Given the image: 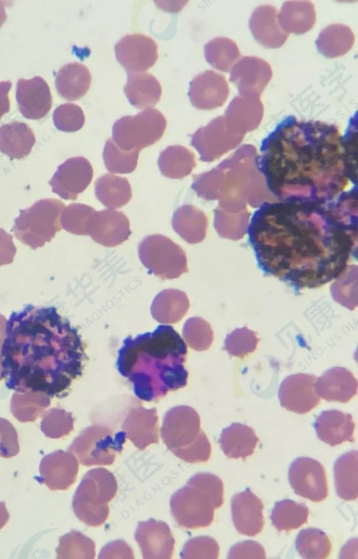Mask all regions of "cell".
I'll list each match as a JSON object with an SVG mask.
<instances>
[{
    "label": "cell",
    "mask_w": 358,
    "mask_h": 559,
    "mask_svg": "<svg viewBox=\"0 0 358 559\" xmlns=\"http://www.w3.org/2000/svg\"><path fill=\"white\" fill-rule=\"evenodd\" d=\"M96 211L87 205L71 204L62 211L60 222L63 228L73 234L88 235L92 217Z\"/></svg>",
    "instance_id": "8d00e7d4"
},
{
    "label": "cell",
    "mask_w": 358,
    "mask_h": 559,
    "mask_svg": "<svg viewBox=\"0 0 358 559\" xmlns=\"http://www.w3.org/2000/svg\"><path fill=\"white\" fill-rule=\"evenodd\" d=\"M129 103L137 108H151L159 101L162 87L157 79L147 72L128 73L124 87Z\"/></svg>",
    "instance_id": "cb8c5ba5"
},
{
    "label": "cell",
    "mask_w": 358,
    "mask_h": 559,
    "mask_svg": "<svg viewBox=\"0 0 358 559\" xmlns=\"http://www.w3.org/2000/svg\"><path fill=\"white\" fill-rule=\"evenodd\" d=\"M171 514L180 526L194 529L208 526L213 520L214 507L198 489L186 484L171 497Z\"/></svg>",
    "instance_id": "30bf717a"
},
{
    "label": "cell",
    "mask_w": 358,
    "mask_h": 559,
    "mask_svg": "<svg viewBox=\"0 0 358 559\" xmlns=\"http://www.w3.org/2000/svg\"><path fill=\"white\" fill-rule=\"evenodd\" d=\"M10 87L11 83L10 81L0 82V120L10 110L8 92Z\"/></svg>",
    "instance_id": "681fc988"
},
{
    "label": "cell",
    "mask_w": 358,
    "mask_h": 559,
    "mask_svg": "<svg viewBox=\"0 0 358 559\" xmlns=\"http://www.w3.org/2000/svg\"><path fill=\"white\" fill-rule=\"evenodd\" d=\"M35 141L32 130L24 122H13L0 127V150L11 158L29 155Z\"/></svg>",
    "instance_id": "4316f807"
},
{
    "label": "cell",
    "mask_w": 358,
    "mask_h": 559,
    "mask_svg": "<svg viewBox=\"0 0 358 559\" xmlns=\"http://www.w3.org/2000/svg\"><path fill=\"white\" fill-rule=\"evenodd\" d=\"M78 471V462L71 452L56 451L41 460L38 482L50 490H66L74 483Z\"/></svg>",
    "instance_id": "ac0fdd59"
},
{
    "label": "cell",
    "mask_w": 358,
    "mask_h": 559,
    "mask_svg": "<svg viewBox=\"0 0 358 559\" xmlns=\"http://www.w3.org/2000/svg\"><path fill=\"white\" fill-rule=\"evenodd\" d=\"M315 388L317 395L327 401L345 403L357 393V381L349 370L336 367L316 378Z\"/></svg>",
    "instance_id": "7402d4cb"
},
{
    "label": "cell",
    "mask_w": 358,
    "mask_h": 559,
    "mask_svg": "<svg viewBox=\"0 0 358 559\" xmlns=\"http://www.w3.org/2000/svg\"><path fill=\"white\" fill-rule=\"evenodd\" d=\"M131 234L129 220L124 213L108 208L94 213L88 235L103 246L115 247L127 241Z\"/></svg>",
    "instance_id": "e0dca14e"
},
{
    "label": "cell",
    "mask_w": 358,
    "mask_h": 559,
    "mask_svg": "<svg viewBox=\"0 0 358 559\" xmlns=\"http://www.w3.org/2000/svg\"><path fill=\"white\" fill-rule=\"evenodd\" d=\"M316 377L297 374L289 376L279 388V399L282 407L297 413H306L320 402L315 392Z\"/></svg>",
    "instance_id": "9a60e30c"
},
{
    "label": "cell",
    "mask_w": 358,
    "mask_h": 559,
    "mask_svg": "<svg viewBox=\"0 0 358 559\" xmlns=\"http://www.w3.org/2000/svg\"><path fill=\"white\" fill-rule=\"evenodd\" d=\"M126 438L124 431L115 432L108 427L94 425L84 429L68 451L83 465H108L114 462L116 453L122 451Z\"/></svg>",
    "instance_id": "ba28073f"
},
{
    "label": "cell",
    "mask_w": 358,
    "mask_h": 559,
    "mask_svg": "<svg viewBox=\"0 0 358 559\" xmlns=\"http://www.w3.org/2000/svg\"><path fill=\"white\" fill-rule=\"evenodd\" d=\"M259 441L255 430L245 425L234 423L224 428L219 439L224 453L231 458L245 459L254 453Z\"/></svg>",
    "instance_id": "484cf974"
},
{
    "label": "cell",
    "mask_w": 358,
    "mask_h": 559,
    "mask_svg": "<svg viewBox=\"0 0 358 559\" xmlns=\"http://www.w3.org/2000/svg\"><path fill=\"white\" fill-rule=\"evenodd\" d=\"M117 484L113 474L104 468L90 469L83 476L73 498L77 518L87 525H102L109 514L108 505L116 495Z\"/></svg>",
    "instance_id": "5b68a950"
},
{
    "label": "cell",
    "mask_w": 358,
    "mask_h": 559,
    "mask_svg": "<svg viewBox=\"0 0 358 559\" xmlns=\"http://www.w3.org/2000/svg\"><path fill=\"white\" fill-rule=\"evenodd\" d=\"M93 169L83 157H71L58 167L49 182L53 192L64 199L76 200L90 184Z\"/></svg>",
    "instance_id": "5bb4252c"
},
{
    "label": "cell",
    "mask_w": 358,
    "mask_h": 559,
    "mask_svg": "<svg viewBox=\"0 0 358 559\" xmlns=\"http://www.w3.org/2000/svg\"><path fill=\"white\" fill-rule=\"evenodd\" d=\"M158 417L155 408L132 407L124 418L122 428L126 437L141 450L159 441Z\"/></svg>",
    "instance_id": "44dd1931"
},
{
    "label": "cell",
    "mask_w": 358,
    "mask_h": 559,
    "mask_svg": "<svg viewBox=\"0 0 358 559\" xmlns=\"http://www.w3.org/2000/svg\"><path fill=\"white\" fill-rule=\"evenodd\" d=\"M92 81L89 69L83 64L71 62L63 66L57 72L55 86L58 93L66 100L73 101L83 97Z\"/></svg>",
    "instance_id": "d4e9b609"
},
{
    "label": "cell",
    "mask_w": 358,
    "mask_h": 559,
    "mask_svg": "<svg viewBox=\"0 0 358 559\" xmlns=\"http://www.w3.org/2000/svg\"><path fill=\"white\" fill-rule=\"evenodd\" d=\"M171 225L174 231L185 241L194 243L201 240L203 215L194 206L179 207L173 213Z\"/></svg>",
    "instance_id": "d6a6232c"
},
{
    "label": "cell",
    "mask_w": 358,
    "mask_h": 559,
    "mask_svg": "<svg viewBox=\"0 0 358 559\" xmlns=\"http://www.w3.org/2000/svg\"><path fill=\"white\" fill-rule=\"evenodd\" d=\"M182 336L188 346L198 351L208 348L213 339L210 325L199 317L191 318L185 322Z\"/></svg>",
    "instance_id": "74e56055"
},
{
    "label": "cell",
    "mask_w": 358,
    "mask_h": 559,
    "mask_svg": "<svg viewBox=\"0 0 358 559\" xmlns=\"http://www.w3.org/2000/svg\"><path fill=\"white\" fill-rule=\"evenodd\" d=\"M189 306V300L184 292L176 289H166L161 291L155 297L151 313L159 323H175L182 318Z\"/></svg>",
    "instance_id": "83f0119b"
},
{
    "label": "cell",
    "mask_w": 358,
    "mask_h": 559,
    "mask_svg": "<svg viewBox=\"0 0 358 559\" xmlns=\"http://www.w3.org/2000/svg\"><path fill=\"white\" fill-rule=\"evenodd\" d=\"M15 251L12 236L5 232L3 229H0V257H8L13 260Z\"/></svg>",
    "instance_id": "c3c4849f"
},
{
    "label": "cell",
    "mask_w": 358,
    "mask_h": 559,
    "mask_svg": "<svg viewBox=\"0 0 358 559\" xmlns=\"http://www.w3.org/2000/svg\"><path fill=\"white\" fill-rule=\"evenodd\" d=\"M220 547L215 539L208 536L196 537L189 539L180 553L182 558H218Z\"/></svg>",
    "instance_id": "b9f144b4"
},
{
    "label": "cell",
    "mask_w": 358,
    "mask_h": 559,
    "mask_svg": "<svg viewBox=\"0 0 358 559\" xmlns=\"http://www.w3.org/2000/svg\"><path fill=\"white\" fill-rule=\"evenodd\" d=\"M187 484L201 492L214 509L219 508L224 501V487L222 480L210 473H198L191 477Z\"/></svg>",
    "instance_id": "f35d334b"
},
{
    "label": "cell",
    "mask_w": 358,
    "mask_h": 559,
    "mask_svg": "<svg viewBox=\"0 0 358 559\" xmlns=\"http://www.w3.org/2000/svg\"><path fill=\"white\" fill-rule=\"evenodd\" d=\"M138 253L149 273L162 279L178 278L187 271L185 252L164 235L145 236L138 244Z\"/></svg>",
    "instance_id": "9c48e42d"
},
{
    "label": "cell",
    "mask_w": 358,
    "mask_h": 559,
    "mask_svg": "<svg viewBox=\"0 0 358 559\" xmlns=\"http://www.w3.org/2000/svg\"><path fill=\"white\" fill-rule=\"evenodd\" d=\"M1 378L9 390L64 397L86 360L78 330L54 306L10 313L1 346Z\"/></svg>",
    "instance_id": "3957f363"
},
{
    "label": "cell",
    "mask_w": 358,
    "mask_h": 559,
    "mask_svg": "<svg viewBox=\"0 0 358 559\" xmlns=\"http://www.w3.org/2000/svg\"><path fill=\"white\" fill-rule=\"evenodd\" d=\"M289 481L294 492L313 502L324 500L328 495L326 474L317 460L299 457L290 465Z\"/></svg>",
    "instance_id": "7c38bea8"
},
{
    "label": "cell",
    "mask_w": 358,
    "mask_h": 559,
    "mask_svg": "<svg viewBox=\"0 0 358 559\" xmlns=\"http://www.w3.org/2000/svg\"><path fill=\"white\" fill-rule=\"evenodd\" d=\"M85 120L81 108L71 103L60 105L53 113L55 126L63 132H73L80 129L84 125Z\"/></svg>",
    "instance_id": "ab89813d"
},
{
    "label": "cell",
    "mask_w": 358,
    "mask_h": 559,
    "mask_svg": "<svg viewBox=\"0 0 358 559\" xmlns=\"http://www.w3.org/2000/svg\"><path fill=\"white\" fill-rule=\"evenodd\" d=\"M166 127L164 115L148 108L134 115L124 116L113 126V141L124 150H137L152 146L163 136Z\"/></svg>",
    "instance_id": "52a82bcc"
},
{
    "label": "cell",
    "mask_w": 358,
    "mask_h": 559,
    "mask_svg": "<svg viewBox=\"0 0 358 559\" xmlns=\"http://www.w3.org/2000/svg\"><path fill=\"white\" fill-rule=\"evenodd\" d=\"M9 518V514L6 507L5 503L0 502V529H1Z\"/></svg>",
    "instance_id": "f907efd6"
},
{
    "label": "cell",
    "mask_w": 358,
    "mask_h": 559,
    "mask_svg": "<svg viewBox=\"0 0 358 559\" xmlns=\"http://www.w3.org/2000/svg\"><path fill=\"white\" fill-rule=\"evenodd\" d=\"M296 549L303 558L323 559L331 552V542L322 530L308 528L301 530L296 538Z\"/></svg>",
    "instance_id": "836d02e7"
},
{
    "label": "cell",
    "mask_w": 358,
    "mask_h": 559,
    "mask_svg": "<svg viewBox=\"0 0 358 559\" xmlns=\"http://www.w3.org/2000/svg\"><path fill=\"white\" fill-rule=\"evenodd\" d=\"M57 558H89L95 556V544L80 532L72 530L59 539Z\"/></svg>",
    "instance_id": "d590c367"
},
{
    "label": "cell",
    "mask_w": 358,
    "mask_h": 559,
    "mask_svg": "<svg viewBox=\"0 0 358 559\" xmlns=\"http://www.w3.org/2000/svg\"><path fill=\"white\" fill-rule=\"evenodd\" d=\"M95 194L106 207L118 208L127 204L132 196L128 180L122 176L106 174L96 180Z\"/></svg>",
    "instance_id": "f546056e"
},
{
    "label": "cell",
    "mask_w": 358,
    "mask_h": 559,
    "mask_svg": "<svg viewBox=\"0 0 358 559\" xmlns=\"http://www.w3.org/2000/svg\"><path fill=\"white\" fill-rule=\"evenodd\" d=\"M194 166V155L180 145L168 146L158 159L161 174L169 178L182 179L191 173Z\"/></svg>",
    "instance_id": "4dcf8cb0"
},
{
    "label": "cell",
    "mask_w": 358,
    "mask_h": 559,
    "mask_svg": "<svg viewBox=\"0 0 358 559\" xmlns=\"http://www.w3.org/2000/svg\"><path fill=\"white\" fill-rule=\"evenodd\" d=\"M139 151L124 150L119 148L112 139H107L103 151V159L107 170L115 174H130L138 163Z\"/></svg>",
    "instance_id": "e575fe53"
},
{
    "label": "cell",
    "mask_w": 358,
    "mask_h": 559,
    "mask_svg": "<svg viewBox=\"0 0 358 559\" xmlns=\"http://www.w3.org/2000/svg\"><path fill=\"white\" fill-rule=\"evenodd\" d=\"M16 99L21 114L31 120L45 117L52 103L49 86L40 76L30 80L20 79L17 84Z\"/></svg>",
    "instance_id": "d6986e66"
},
{
    "label": "cell",
    "mask_w": 358,
    "mask_h": 559,
    "mask_svg": "<svg viewBox=\"0 0 358 559\" xmlns=\"http://www.w3.org/2000/svg\"><path fill=\"white\" fill-rule=\"evenodd\" d=\"M201 431L198 413L188 406H178L164 416L161 437L167 448L173 453L192 443Z\"/></svg>",
    "instance_id": "8fae6325"
},
{
    "label": "cell",
    "mask_w": 358,
    "mask_h": 559,
    "mask_svg": "<svg viewBox=\"0 0 358 559\" xmlns=\"http://www.w3.org/2000/svg\"><path fill=\"white\" fill-rule=\"evenodd\" d=\"M255 164L278 201L329 202L357 185V129L284 118L262 141Z\"/></svg>",
    "instance_id": "7a4b0ae2"
},
{
    "label": "cell",
    "mask_w": 358,
    "mask_h": 559,
    "mask_svg": "<svg viewBox=\"0 0 358 559\" xmlns=\"http://www.w3.org/2000/svg\"><path fill=\"white\" fill-rule=\"evenodd\" d=\"M258 338L247 327L237 329L228 334L224 348L231 355L243 358L256 348Z\"/></svg>",
    "instance_id": "60d3db41"
},
{
    "label": "cell",
    "mask_w": 358,
    "mask_h": 559,
    "mask_svg": "<svg viewBox=\"0 0 358 559\" xmlns=\"http://www.w3.org/2000/svg\"><path fill=\"white\" fill-rule=\"evenodd\" d=\"M115 52L117 60L128 73L144 72L158 59L155 41L140 34L122 37L115 44Z\"/></svg>",
    "instance_id": "4fadbf2b"
},
{
    "label": "cell",
    "mask_w": 358,
    "mask_h": 559,
    "mask_svg": "<svg viewBox=\"0 0 358 559\" xmlns=\"http://www.w3.org/2000/svg\"><path fill=\"white\" fill-rule=\"evenodd\" d=\"M19 449L16 430L10 423L0 419V457H13Z\"/></svg>",
    "instance_id": "f6af8a7d"
},
{
    "label": "cell",
    "mask_w": 358,
    "mask_h": 559,
    "mask_svg": "<svg viewBox=\"0 0 358 559\" xmlns=\"http://www.w3.org/2000/svg\"><path fill=\"white\" fill-rule=\"evenodd\" d=\"M135 539L145 559H169L172 556L175 539L163 521L150 518L138 523Z\"/></svg>",
    "instance_id": "2e32d148"
},
{
    "label": "cell",
    "mask_w": 358,
    "mask_h": 559,
    "mask_svg": "<svg viewBox=\"0 0 358 559\" xmlns=\"http://www.w3.org/2000/svg\"><path fill=\"white\" fill-rule=\"evenodd\" d=\"M187 353L185 342L173 327L161 325L152 332L126 338L117 367L132 383L137 397L150 402L186 385Z\"/></svg>",
    "instance_id": "277c9868"
},
{
    "label": "cell",
    "mask_w": 358,
    "mask_h": 559,
    "mask_svg": "<svg viewBox=\"0 0 358 559\" xmlns=\"http://www.w3.org/2000/svg\"><path fill=\"white\" fill-rule=\"evenodd\" d=\"M11 3V1H0V27L4 23L6 20V13L5 10V7L9 6Z\"/></svg>",
    "instance_id": "816d5d0a"
},
{
    "label": "cell",
    "mask_w": 358,
    "mask_h": 559,
    "mask_svg": "<svg viewBox=\"0 0 358 559\" xmlns=\"http://www.w3.org/2000/svg\"><path fill=\"white\" fill-rule=\"evenodd\" d=\"M131 548L123 540L108 543L101 550L99 558H134Z\"/></svg>",
    "instance_id": "7dc6e473"
},
{
    "label": "cell",
    "mask_w": 358,
    "mask_h": 559,
    "mask_svg": "<svg viewBox=\"0 0 358 559\" xmlns=\"http://www.w3.org/2000/svg\"><path fill=\"white\" fill-rule=\"evenodd\" d=\"M308 516V508L305 504L286 499L275 503L270 518L278 530L289 531L306 523Z\"/></svg>",
    "instance_id": "1f68e13d"
},
{
    "label": "cell",
    "mask_w": 358,
    "mask_h": 559,
    "mask_svg": "<svg viewBox=\"0 0 358 559\" xmlns=\"http://www.w3.org/2000/svg\"><path fill=\"white\" fill-rule=\"evenodd\" d=\"M73 429L71 413L64 410H53L41 423V430L49 438L58 439L68 435Z\"/></svg>",
    "instance_id": "7bdbcfd3"
},
{
    "label": "cell",
    "mask_w": 358,
    "mask_h": 559,
    "mask_svg": "<svg viewBox=\"0 0 358 559\" xmlns=\"http://www.w3.org/2000/svg\"><path fill=\"white\" fill-rule=\"evenodd\" d=\"M64 207L58 199H46L20 210L13 226L15 236L32 249L43 246L61 230L60 217Z\"/></svg>",
    "instance_id": "8992f818"
},
{
    "label": "cell",
    "mask_w": 358,
    "mask_h": 559,
    "mask_svg": "<svg viewBox=\"0 0 358 559\" xmlns=\"http://www.w3.org/2000/svg\"><path fill=\"white\" fill-rule=\"evenodd\" d=\"M228 558H266L264 547L255 541L246 540L233 545L228 553Z\"/></svg>",
    "instance_id": "bcb514c9"
},
{
    "label": "cell",
    "mask_w": 358,
    "mask_h": 559,
    "mask_svg": "<svg viewBox=\"0 0 358 559\" xmlns=\"http://www.w3.org/2000/svg\"><path fill=\"white\" fill-rule=\"evenodd\" d=\"M231 504L233 523L238 532L254 537L262 531L263 503L249 488L235 494Z\"/></svg>",
    "instance_id": "ffe728a7"
},
{
    "label": "cell",
    "mask_w": 358,
    "mask_h": 559,
    "mask_svg": "<svg viewBox=\"0 0 358 559\" xmlns=\"http://www.w3.org/2000/svg\"><path fill=\"white\" fill-rule=\"evenodd\" d=\"M173 453L187 462H206L210 456L211 446L206 434L201 430L192 443Z\"/></svg>",
    "instance_id": "ee69618b"
},
{
    "label": "cell",
    "mask_w": 358,
    "mask_h": 559,
    "mask_svg": "<svg viewBox=\"0 0 358 559\" xmlns=\"http://www.w3.org/2000/svg\"><path fill=\"white\" fill-rule=\"evenodd\" d=\"M314 427L317 437L331 446L354 441L355 423L349 413L334 409L324 411L316 418Z\"/></svg>",
    "instance_id": "603a6c76"
},
{
    "label": "cell",
    "mask_w": 358,
    "mask_h": 559,
    "mask_svg": "<svg viewBox=\"0 0 358 559\" xmlns=\"http://www.w3.org/2000/svg\"><path fill=\"white\" fill-rule=\"evenodd\" d=\"M336 490L338 496L345 500L358 496V453L350 451L337 458L334 465Z\"/></svg>",
    "instance_id": "f1b7e54d"
},
{
    "label": "cell",
    "mask_w": 358,
    "mask_h": 559,
    "mask_svg": "<svg viewBox=\"0 0 358 559\" xmlns=\"http://www.w3.org/2000/svg\"><path fill=\"white\" fill-rule=\"evenodd\" d=\"M258 267L295 292L340 278L357 254V186L331 201L262 203L247 228Z\"/></svg>",
    "instance_id": "6da1fadb"
}]
</instances>
